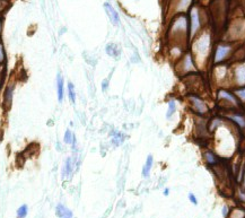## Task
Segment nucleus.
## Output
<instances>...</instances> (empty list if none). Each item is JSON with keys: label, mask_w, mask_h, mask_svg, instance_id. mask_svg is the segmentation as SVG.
<instances>
[{"label": "nucleus", "mask_w": 245, "mask_h": 218, "mask_svg": "<svg viewBox=\"0 0 245 218\" xmlns=\"http://www.w3.org/2000/svg\"><path fill=\"white\" fill-rule=\"evenodd\" d=\"M169 195V189L166 188L165 190H164V196H165V197H167Z\"/></svg>", "instance_id": "c756f323"}, {"label": "nucleus", "mask_w": 245, "mask_h": 218, "mask_svg": "<svg viewBox=\"0 0 245 218\" xmlns=\"http://www.w3.org/2000/svg\"><path fill=\"white\" fill-rule=\"evenodd\" d=\"M6 61V53H5V50H3L2 44L0 43V65H3Z\"/></svg>", "instance_id": "a878e982"}, {"label": "nucleus", "mask_w": 245, "mask_h": 218, "mask_svg": "<svg viewBox=\"0 0 245 218\" xmlns=\"http://www.w3.org/2000/svg\"><path fill=\"white\" fill-rule=\"evenodd\" d=\"M0 86H1V78H0Z\"/></svg>", "instance_id": "473e14b6"}, {"label": "nucleus", "mask_w": 245, "mask_h": 218, "mask_svg": "<svg viewBox=\"0 0 245 218\" xmlns=\"http://www.w3.org/2000/svg\"><path fill=\"white\" fill-rule=\"evenodd\" d=\"M172 44L184 45L189 40V22L185 15H180L175 18L169 31Z\"/></svg>", "instance_id": "f03ea898"}, {"label": "nucleus", "mask_w": 245, "mask_h": 218, "mask_svg": "<svg viewBox=\"0 0 245 218\" xmlns=\"http://www.w3.org/2000/svg\"><path fill=\"white\" fill-rule=\"evenodd\" d=\"M188 198H189V200L191 201L193 205H198V199H197V197H195V195L194 193H192V192H190L189 195H188Z\"/></svg>", "instance_id": "bb28decb"}, {"label": "nucleus", "mask_w": 245, "mask_h": 218, "mask_svg": "<svg viewBox=\"0 0 245 218\" xmlns=\"http://www.w3.org/2000/svg\"><path fill=\"white\" fill-rule=\"evenodd\" d=\"M236 49V45L229 42H222L216 45L211 54V65L218 66L223 65L226 61H229L233 56L234 50Z\"/></svg>", "instance_id": "423d86ee"}, {"label": "nucleus", "mask_w": 245, "mask_h": 218, "mask_svg": "<svg viewBox=\"0 0 245 218\" xmlns=\"http://www.w3.org/2000/svg\"><path fill=\"white\" fill-rule=\"evenodd\" d=\"M28 212V207L27 205H22L17 209V218H25Z\"/></svg>", "instance_id": "b1692460"}, {"label": "nucleus", "mask_w": 245, "mask_h": 218, "mask_svg": "<svg viewBox=\"0 0 245 218\" xmlns=\"http://www.w3.org/2000/svg\"><path fill=\"white\" fill-rule=\"evenodd\" d=\"M3 71H5V67L2 65H0V75L3 74Z\"/></svg>", "instance_id": "7c9ffc66"}, {"label": "nucleus", "mask_w": 245, "mask_h": 218, "mask_svg": "<svg viewBox=\"0 0 245 218\" xmlns=\"http://www.w3.org/2000/svg\"><path fill=\"white\" fill-rule=\"evenodd\" d=\"M201 28V18L198 8H192L190 12V24H189V37L194 38Z\"/></svg>", "instance_id": "6e6552de"}, {"label": "nucleus", "mask_w": 245, "mask_h": 218, "mask_svg": "<svg viewBox=\"0 0 245 218\" xmlns=\"http://www.w3.org/2000/svg\"><path fill=\"white\" fill-rule=\"evenodd\" d=\"M177 111V104H176V101L174 98H171L167 102V112H166V119L167 120H171L172 116L175 114V112Z\"/></svg>", "instance_id": "f3484780"}, {"label": "nucleus", "mask_w": 245, "mask_h": 218, "mask_svg": "<svg viewBox=\"0 0 245 218\" xmlns=\"http://www.w3.org/2000/svg\"><path fill=\"white\" fill-rule=\"evenodd\" d=\"M185 101L189 109L197 114L199 118H206L210 112V106L206 98H203L200 94L195 93H188L185 96Z\"/></svg>", "instance_id": "39448f33"}, {"label": "nucleus", "mask_w": 245, "mask_h": 218, "mask_svg": "<svg viewBox=\"0 0 245 218\" xmlns=\"http://www.w3.org/2000/svg\"><path fill=\"white\" fill-rule=\"evenodd\" d=\"M202 159H203V162L206 163V165H207L208 167H211V168L216 167V166H218L219 164H220L217 153H215V151H211V149H208V148L203 149V151H202Z\"/></svg>", "instance_id": "9d476101"}, {"label": "nucleus", "mask_w": 245, "mask_h": 218, "mask_svg": "<svg viewBox=\"0 0 245 218\" xmlns=\"http://www.w3.org/2000/svg\"><path fill=\"white\" fill-rule=\"evenodd\" d=\"M75 139H76V136L74 135V132L69 129L66 130L65 136H63V142L67 145H72V141Z\"/></svg>", "instance_id": "412c9836"}, {"label": "nucleus", "mask_w": 245, "mask_h": 218, "mask_svg": "<svg viewBox=\"0 0 245 218\" xmlns=\"http://www.w3.org/2000/svg\"><path fill=\"white\" fill-rule=\"evenodd\" d=\"M14 91H15V85L8 84L6 89H5V93H3V106L6 109H10L12 97H14Z\"/></svg>", "instance_id": "9b49d317"}, {"label": "nucleus", "mask_w": 245, "mask_h": 218, "mask_svg": "<svg viewBox=\"0 0 245 218\" xmlns=\"http://www.w3.org/2000/svg\"><path fill=\"white\" fill-rule=\"evenodd\" d=\"M229 86L243 87L245 86V62L234 63L229 69Z\"/></svg>", "instance_id": "0eeeda50"}, {"label": "nucleus", "mask_w": 245, "mask_h": 218, "mask_svg": "<svg viewBox=\"0 0 245 218\" xmlns=\"http://www.w3.org/2000/svg\"><path fill=\"white\" fill-rule=\"evenodd\" d=\"M0 33H1V23H0Z\"/></svg>", "instance_id": "2f4dec72"}, {"label": "nucleus", "mask_w": 245, "mask_h": 218, "mask_svg": "<svg viewBox=\"0 0 245 218\" xmlns=\"http://www.w3.org/2000/svg\"><path fill=\"white\" fill-rule=\"evenodd\" d=\"M229 214V209H228V206H224L223 207V217L226 218Z\"/></svg>", "instance_id": "cd10ccee"}, {"label": "nucleus", "mask_w": 245, "mask_h": 218, "mask_svg": "<svg viewBox=\"0 0 245 218\" xmlns=\"http://www.w3.org/2000/svg\"><path fill=\"white\" fill-rule=\"evenodd\" d=\"M111 137H112V142L115 145V146H120V145L124 141V139H125L123 133H121L120 131H118V130H115L114 132H112Z\"/></svg>", "instance_id": "aec40b11"}, {"label": "nucleus", "mask_w": 245, "mask_h": 218, "mask_svg": "<svg viewBox=\"0 0 245 218\" xmlns=\"http://www.w3.org/2000/svg\"><path fill=\"white\" fill-rule=\"evenodd\" d=\"M56 216L59 218H72L74 217V214L71 211L69 208L65 206V205H62V203H59L56 208Z\"/></svg>", "instance_id": "4468645a"}, {"label": "nucleus", "mask_w": 245, "mask_h": 218, "mask_svg": "<svg viewBox=\"0 0 245 218\" xmlns=\"http://www.w3.org/2000/svg\"><path fill=\"white\" fill-rule=\"evenodd\" d=\"M216 101L222 109H226V111H235L242 109V104L234 95L232 91L227 87H218L216 89Z\"/></svg>", "instance_id": "7ed1b4c3"}, {"label": "nucleus", "mask_w": 245, "mask_h": 218, "mask_svg": "<svg viewBox=\"0 0 245 218\" xmlns=\"http://www.w3.org/2000/svg\"><path fill=\"white\" fill-rule=\"evenodd\" d=\"M107 87H109V79H104V82L102 83V88L105 92L107 89Z\"/></svg>", "instance_id": "c85d7f7f"}, {"label": "nucleus", "mask_w": 245, "mask_h": 218, "mask_svg": "<svg viewBox=\"0 0 245 218\" xmlns=\"http://www.w3.org/2000/svg\"><path fill=\"white\" fill-rule=\"evenodd\" d=\"M72 172H74V161L71 157H69L66 161L65 165L62 166V179L66 176H70Z\"/></svg>", "instance_id": "dca6fc26"}, {"label": "nucleus", "mask_w": 245, "mask_h": 218, "mask_svg": "<svg viewBox=\"0 0 245 218\" xmlns=\"http://www.w3.org/2000/svg\"><path fill=\"white\" fill-rule=\"evenodd\" d=\"M227 218H245V208L243 207H235L230 210Z\"/></svg>", "instance_id": "a211bd4d"}, {"label": "nucleus", "mask_w": 245, "mask_h": 218, "mask_svg": "<svg viewBox=\"0 0 245 218\" xmlns=\"http://www.w3.org/2000/svg\"><path fill=\"white\" fill-rule=\"evenodd\" d=\"M153 165H154V157L151 155H148L147 158H146L145 164L142 166V171H141L142 177L147 179V177L150 176V171L151 168H153Z\"/></svg>", "instance_id": "2eb2a0df"}, {"label": "nucleus", "mask_w": 245, "mask_h": 218, "mask_svg": "<svg viewBox=\"0 0 245 218\" xmlns=\"http://www.w3.org/2000/svg\"><path fill=\"white\" fill-rule=\"evenodd\" d=\"M106 52L109 56L111 57H118L119 56V51H118V47L115 44H109L106 47Z\"/></svg>", "instance_id": "393cba45"}, {"label": "nucleus", "mask_w": 245, "mask_h": 218, "mask_svg": "<svg viewBox=\"0 0 245 218\" xmlns=\"http://www.w3.org/2000/svg\"><path fill=\"white\" fill-rule=\"evenodd\" d=\"M192 40H193V43H192L190 52L194 58L199 70H203L204 68H207V62L211 60V54H213L211 38L209 34H200L198 37H194Z\"/></svg>", "instance_id": "f257e3e1"}, {"label": "nucleus", "mask_w": 245, "mask_h": 218, "mask_svg": "<svg viewBox=\"0 0 245 218\" xmlns=\"http://www.w3.org/2000/svg\"><path fill=\"white\" fill-rule=\"evenodd\" d=\"M174 69L177 76L183 77V78L190 76V75L199 74V69L197 67L194 58H193V56H192V53L190 51H186L183 56L175 62Z\"/></svg>", "instance_id": "20e7f679"}, {"label": "nucleus", "mask_w": 245, "mask_h": 218, "mask_svg": "<svg viewBox=\"0 0 245 218\" xmlns=\"http://www.w3.org/2000/svg\"><path fill=\"white\" fill-rule=\"evenodd\" d=\"M56 95H58V101L62 103L65 96V80L60 72L56 76Z\"/></svg>", "instance_id": "ddd939ff"}, {"label": "nucleus", "mask_w": 245, "mask_h": 218, "mask_svg": "<svg viewBox=\"0 0 245 218\" xmlns=\"http://www.w3.org/2000/svg\"><path fill=\"white\" fill-rule=\"evenodd\" d=\"M232 92L237 97V100L239 101V103L242 104V106H245V86H243V87H235Z\"/></svg>", "instance_id": "6ab92c4d"}, {"label": "nucleus", "mask_w": 245, "mask_h": 218, "mask_svg": "<svg viewBox=\"0 0 245 218\" xmlns=\"http://www.w3.org/2000/svg\"><path fill=\"white\" fill-rule=\"evenodd\" d=\"M67 92H68V97L71 103L76 102V91H75V85L72 83H68V87H67Z\"/></svg>", "instance_id": "4be33fe9"}, {"label": "nucleus", "mask_w": 245, "mask_h": 218, "mask_svg": "<svg viewBox=\"0 0 245 218\" xmlns=\"http://www.w3.org/2000/svg\"><path fill=\"white\" fill-rule=\"evenodd\" d=\"M191 1L192 0H179V3H177L179 12H185L186 9L189 8Z\"/></svg>", "instance_id": "5701e85b"}, {"label": "nucleus", "mask_w": 245, "mask_h": 218, "mask_svg": "<svg viewBox=\"0 0 245 218\" xmlns=\"http://www.w3.org/2000/svg\"><path fill=\"white\" fill-rule=\"evenodd\" d=\"M225 116L228 121L233 124H236L239 129L245 130V114L242 110H235V111H226Z\"/></svg>", "instance_id": "1a4fd4ad"}, {"label": "nucleus", "mask_w": 245, "mask_h": 218, "mask_svg": "<svg viewBox=\"0 0 245 218\" xmlns=\"http://www.w3.org/2000/svg\"><path fill=\"white\" fill-rule=\"evenodd\" d=\"M104 8H105V12H106L107 16H109L110 21L112 22L113 25H116L118 26L119 24H120V17H119V14L118 12L113 8V6L111 3L106 2L104 5Z\"/></svg>", "instance_id": "f8f14e48"}]
</instances>
